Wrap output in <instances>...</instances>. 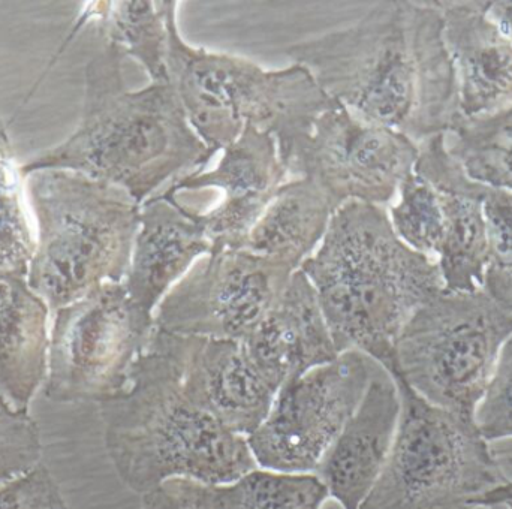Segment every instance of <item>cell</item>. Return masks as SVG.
I'll list each match as a JSON object with an SVG mask.
<instances>
[{
	"mask_svg": "<svg viewBox=\"0 0 512 509\" xmlns=\"http://www.w3.org/2000/svg\"><path fill=\"white\" fill-rule=\"evenodd\" d=\"M486 442L512 438V336L505 342L495 372L474 415Z\"/></svg>",
	"mask_w": 512,
	"mask_h": 509,
	"instance_id": "cell-29",
	"label": "cell"
},
{
	"mask_svg": "<svg viewBox=\"0 0 512 509\" xmlns=\"http://www.w3.org/2000/svg\"><path fill=\"white\" fill-rule=\"evenodd\" d=\"M504 507L507 509H512V504L504 505Z\"/></svg>",
	"mask_w": 512,
	"mask_h": 509,
	"instance_id": "cell-35",
	"label": "cell"
},
{
	"mask_svg": "<svg viewBox=\"0 0 512 509\" xmlns=\"http://www.w3.org/2000/svg\"><path fill=\"white\" fill-rule=\"evenodd\" d=\"M372 361L346 351L283 384L264 423L248 436L256 465L283 474H312L372 381Z\"/></svg>",
	"mask_w": 512,
	"mask_h": 509,
	"instance_id": "cell-11",
	"label": "cell"
},
{
	"mask_svg": "<svg viewBox=\"0 0 512 509\" xmlns=\"http://www.w3.org/2000/svg\"><path fill=\"white\" fill-rule=\"evenodd\" d=\"M221 509H321L327 489L315 474L255 469L227 486H216Z\"/></svg>",
	"mask_w": 512,
	"mask_h": 509,
	"instance_id": "cell-24",
	"label": "cell"
},
{
	"mask_svg": "<svg viewBox=\"0 0 512 509\" xmlns=\"http://www.w3.org/2000/svg\"><path fill=\"white\" fill-rule=\"evenodd\" d=\"M336 212L333 201L312 180L283 183L252 228L245 249L298 270L321 245Z\"/></svg>",
	"mask_w": 512,
	"mask_h": 509,
	"instance_id": "cell-21",
	"label": "cell"
},
{
	"mask_svg": "<svg viewBox=\"0 0 512 509\" xmlns=\"http://www.w3.org/2000/svg\"><path fill=\"white\" fill-rule=\"evenodd\" d=\"M396 438L358 509H474L507 481L474 420L436 408L402 379Z\"/></svg>",
	"mask_w": 512,
	"mask_h": 509,
	"instance_id": "cell-7",
	"label": "cell"
},
{
	"mask_svg": "<svg viewBox=\"0 0 512 509\" xmlns=\"http://www.w3.org/2000/svg\"><path fill=\"white\" fill-rule=\"evenodd\" d=\"M490 451L493 459L507 483L499 489L493 490L481 501L480 507L496 508L512 504V438L490 442Z\"/></svg>",
	"mask_w": 512,
	"mask_h": 509,
	"instance_id": "cell-32",
	"label": "cell"
},
{
	"mask_svg": "<svg viewBox=\"0 0 512 509\" xmlns=\"http://www.w3.org/2000/svg\"><path fill=\"white\" fill-rule=\"evenodd\" d=\"M418 149L414 171L436 189L441 201L444 234L436 262L445 291H480L489 255L484 212L487 186L474 182L463 171L448 152L445 135L423 141Z\"/></svg>",
	"mask_w": 512,
	"mask_h": 509,
	"instance_id": "cell-15",
	"label": "cell"
},
{
	"mask_svg": "<svg viewBox=\"0 0 512 509\" xmlns=\"http://www.w3.org/2000/svg\"><path fill=\"white\" fill-rule=\"evenodd\" d=\"M444 17L463 120L512 105V44L487 14V2H436Z\"/></svg>",
	"mask_w": 512,
	"mask_h": 509,
	"instance_id": "cell-17",
	"label": "cell"
},
{
	"mask_svg": "<svg viewBox=\"0 0 512 509\" xmlns=\"http://www.w3.org/2000/svg\"><path fill=\"white\" fill-rule=\"evenodd\" d=\"M391 227L400 240L418 254L438 258L444 221L438 192L420 174L406 177L399 201L388 212Z\"/></svg>",
	"mask_w": 512,
	"mask_h": 509,
	"instance_id": "cell-25",
	"label": "cell"
},
{
	"mask_svg": "<svg viewBox=\"0 0 512 509\" xmlns=\"http://www.w3.org/2000/svg\"><path fill=\"white\" fill-rule=\"evenodd\" d=\"M168 80L186 117L213 153L227 149L246 125L268 132L277 146L312 129L339 102L327 95L304 66L279 71L227 53L189 45L180 35L176 0H165Z\"/></svg>",
	"mask_w": 512,
	"mask_h": 509,
	"instance_id": "cell-6",
	"label": "cell"
},
{
	"mask_svg": "<svg viewBox=\"0 0 512 509\" xmlns=\"http://www.w3.org/2000/svg\"><path fill=\"white\" fill-rule=\"evenodd\" d=\"M487 14L512 44V2H487Z\"/></svg>",
	"mask_w": 512,
	"mask_h": 509,
	"instance_id": "cell-33",
	"label": "cell"
},
{
	"mask_svg": "<svg viewBox=\"0 0 512 509\" xmlns=\"http://www.w3.org/2000/svg\"><path fill=\"white\" fill-rule=\"evenodd\" d=\"M300 270L315 288L337 352H363L388 375L406 322L445 291L438 262L394 233L382 206L340 207Z\"/></svg>",
	"mask_w": 512,
	"mask_h": 509,
	"instance_id": "cell-3",
	"label": "cell"
},
{
	"mask_svg": "<svg viewBox=\"0 0 512 509\" xmlns=\"http://www.w3.org/2000/svg\"><path fill=\"white\" fill-rule=\"evenodd\" d=\"M12 162V147L9 143L8 132L0 119V165Z\"/></svg>",
	"mask_w": 512,
	"mask_h": 509,
	"instance_id": "cell-34",
	"label": "cell"
},
{
	"mask_svg": "<svg viewBox=\"0 0 512 509\" xmlns=\"http://www.w3.org/2000/svg\"><path fill=\"white\" fill-rule=\"evenodd\" d=\"M445 146L474 182L512 194V105L462 120L445 134Z\"/></svg>",
	"mask_w": 512,
	"mask_h": 509,
	"instance_id": "cell-23",
	"label": "cell"
},
{
	"mask_svg": "<svg viewBox=\"0 0 512 509\" xmlns=\"http://www.w3.org/2000/svg\"><path fill=\"white\" fill-rule=\"evenodd\" d=\"M89 17L95 18L104 42L116 45L146 69L152 83L168 80V26L165 0L96 2Z\"/></svg>",
	"mask_w": 512,
	"mask_h": 509,
	"instance_id": "cell-22",
	"label": "cell"
},
{
	"mask_svg": "<svg viewBox=\"0 0 512 509\" xmlns=\"http://www.w3.org/2000/svg\"><path fill=\"white\" fill-rule=\"evenodd\" d=\"M286 174L310 179L333 201L390 203L417 164L418 143L375 125L340 105L325 111L312 129L277 146Z\"/></svg>",
	"mask_w": 512,
	"mask_h": 509,
	"instance_id": "cell-10",
	"label": "cell"
},
{
	"mask_svg": "<svg viewBox=\"0 0 512 509\" xmlns=\"http://www.w3.org/2000/svg\"><path fill=\"white\" fill-rule=\"evenodd\" d=\"M243 343L256 366L279 388L340 355L315 288L301 270L292 273L282 294Z\"/></svg>",
	"mask_w": 512,
	"mask_h": 509,
	"instance_id": "cell-18",
	"label": "cell"
},
{
	"mask_svg": "<svg viewBox=\"0 0 512 509\" xmlns=\"http://www.w3.org/2000/svg\"><path fill=\"white\" fill-rule=\"evenodd\" d=\"M48 313L26 277L0 273V397L18 411L47 378Z\"/></svg>",
	"mask_w": 512,
	"mask_h": 509,
	"instance_id": "cell-20",
	"label": "cell"
},
{
	"mask_svg": "<svg viewBox=\"0 0 512 509\" xmlns=\"http://www.w3.org/2000/svg\"><path fill=\"white\" fill-rule=\"evenodd\" d=\"M400 394L390 375L372 376L363 400L316 468L328 496L358 509L378 481L396 438Z\"/></svg>",
	"mask_w": 512,
	"mask_h": 509,
	"instance_id": "cell-16",
	"label": "cell"
},
{
	"mask_svg": "<svg viewBox=\"0 0 512 509\" xmlns=\"http://www.w3.org/2000/svg\"><path fill=\"white\" fill-rule=\"evenodd\" d=\"M12 162L0 165V271L27 277L35 254Z\"/></svg>",
	"mask_w": 512,
	"mask_h": 509,
	"instance_id": "cell-27",
	"label": "cell"
},
{
	"mask_svg": "<svg viewBox=\"0 0 512 509\" xmlns=\"http://www.w3.org/2000/svg\"><path fill=\"white\" fill-rule=\"evenodd\" d=\"M0 509H68L50 471L36 466L29 474L2 484Z\"/></svg>",
	"mask_w": 512,
	"mask_h": 509,
	"instance_id": "cell-30",
	"label": "cell"
},
{
	"mask_svg": "<svg viewBox=\"0 0 512 509\" xmlns=\"http://www.w3.org/2000/svg\"><path fill=\"white\" fill-rule=\"evenodd\" d=\"M285 53L355 116L415 143L445 135L463 120L436 2L376 3L352 26Z\"/></svg>",
	"mask_w": 512,
	"mask_h": 509,
	"instance_id": "cell-1",
	"label": "cell"
},
{
	"mask_svg": "<svg viewBox=\"0 0 512 509\" xmlns=\"http://www.w3.org/2000/svg\"><path fill=\"white\" fill-rule=\"evenodd\" d=\"M512 315L483 289L444 291L411 316L396 342V372L430 405L474 420Z\"/></svg>",
	"mask_w": 512,
	"mask_h": 509,
	"instance_id": "cell-8",
	"label": "cell"
},
{
	"mask_svg": "<svg viewBox=\"0 0 512 509\" xmlns=\"http://www.w3.org/2000/svg\"><path fill=\"white\" fill-rule=\"evenodd\" d=\"M285 177L276 138L246 125L240 137L224 149L221 161L212 171H198L174 180L161 195L177 197L183 191L209 188L224 191V200L209 212L185 207L206 231L212 251L239 249L245 248L252 228L276 197Z\"/></svg>",
	"mask_w": 512,
	"mask_h": 509,
	"instance_id": "cell-13",
	"label": "cell"
},
{
	"mask_svg": "<svg viewBox=\"0 0 512 509\" xmlns=\"http://www.w3.org/2000/svg\"><path fill=\"white\" fill-rule=\"evenodd\" d=\"M155 322L123 282H107L54 313L45 396L57 403L107 402L122 394Z\"/></svg>",
	"mask_w": 512,
	"mask_h": 509,
	"instance_id": "cell-9",
	"label": "cell"
},
{
	"mask_svg": "<svg viewBox=\"0 0 512 509\" xmlns=\"http://www.w3.org/2000/svg\"><path fill=\"white\" fill-rule=\"evenodd\" d=\"M99 405L111 463L141 496L173 478L227 486L258 466L248 439L192 399L156 328L128 388Z\"/></svg>",
	"mask_w": 512,
	"mask_h": 509,
	"instance_id": "cell-4",
	"label": "cell"
},
{
	"mask_svg": "<svg viewBox=\"0 0 512 509\" xmlns=\"http://www.w3.org/2000/svg\"><path fill=\"white\" fill-rule=\"evenodd\" d=\"M141 509H221L216 486L173 478L144 493Z\"/></svg>",
	"mask_w": 512,
	"mask_h": 509,
	"instance_id": "cell-31",
	"label": "cell"
},
{
	"mask_svg": "<svg viewBox=\"0 0 512 509\" xmlns=\"http://www.w3.org/2000/svg\"><path fill=\"white\" fill-rule=\"evenodd\" d=\"M125 59L116 45L104 42L86 68L77 129L24 164V177L39 170L75 171L123 189L141 206L168 180L198 173L215 156L192 128L170 81L128 89Z\"/></svg>",
	"mask_w": 512,
	"mask_h": 509,
	"instance_id": "cell-2",
	"label": "cell"
},
{
	"mask_svg": "<svg viewBox=\"0 0 512 509\" xmlns=\"http://www.w3.org/2000/svg\"><path fill=\"white\" fill-rule=\"evenodd\" d=\"M42 456L38 424L27 411L0 397V484L11 483L39 466Z\"/></svg>",
	"mask_w": 512,
	"mask_h": 509,
	"instance_id": "cell-28",
	"label": "cell"
},
{
	"mask_svg": "<svg viewBox=\"0 0 512 509\" xmlns=\"http://www.w3.org/2000/svg\"><path fill=\"white\" fill-rule=\"evenodd\" d=\"M489 255L483 291L512 315V194L487 188L484 200Z\"/></svg>",
	"mask_w": 512,
	"mask_h": 509,
	"instance_id": "cell-26",
	"label": "cell"
},
{
	"mask_svg": "<svg viewBox=\"0 0 512 509\" xmlns=\"http://www.w3.org/2000/svg\"><path fill=\"white\" fill-rule=\"evenodd\" d=\"M210 252L212 242L186 207L176 197L153 195L141 204L140 227L123 283L135 304L153 316L162 298Z\"/></svg>",
	"mask_w": 512,
	"mask_h": 509,
	"instance_id": "cell-19",
	"label": "cell"
},
{
	"mask_svg": "<svg viewBox=\"0 0 512 509\" xmlns=\"http://www.w3.org/2000/svg\"><path fill=\"white\" fill-rule=\"evenodd\" d=\"M294 271L245 248L213 249L162 298L153 322L168 333L245 342Z\"/></svg>",
	"mask_w": 512,
	"mask_h": 509,
	"instance_id": "cell-12",
	"label": "cell"
},
{
	"mask_svg": "<svg viewBox=\"0 0 512 509\" xmlns=\"http://www.w3.org/2000/svg\"><path fill=\"white\" fill-rule=\"evenodd\" d=\"M38 221L27 283L50 312L107 282H123L141 206L123 189L68 170L26 176Z\"/></svg>",
	"mask_w": 512,
	"mask_h": 509,
	"instance_id": "cell-5",
	"label": "cell"
},
{
	"mask_svg": "<svg viewBox=\"0 0 512 509\" xmlns=\"http://www.w3.org/2000/svg\"><path fill=\"white\" fill-rule=\"evenodd\" d=\"M0 273H2V271H0Z\"/></svg>",
	"mask_w": 512,
	"mask_h": 509,
	"instance_id": "cell-36",
	"label": "cell"
},
{
	"mask_svg": "<svg viewBox=\"0 0 512 509\" xmlns=\"http://www.w3.org/2000/svg\"><path fill=\"white\" fill-rule=\"evenodd\" d=\"M156 330L192 399L237 435L248 438L258 430L279 387L256 366L245 343Z\"/></svg>",
	"mask_w": 512,
	"mask_h": 509,
	"instance_id": "cell-14",
	"label": "cell"
}]
</instances>
